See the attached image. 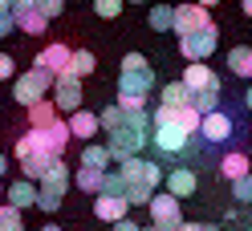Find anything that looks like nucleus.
<instances>
[{"label": "nucleus", "instance_id": "aec40b11", "mask_svg": "<svg viewBox=\"0 0 252 231\" xmlns=\"http://www.w3.org/2000/svg\"><path fill=\"white\" fill-rule=\"evenodd\" d=\"M82 166H90V171H110L114 166V154L106 150V142H86L82 146Z\"/></svg>", "mask_w": 252, "mask_h": 231}, {"label": "nucleus", "instance_id": "4468645a", "mask_svg": "<svg viewBox=\"0 0 252 231\" xmlns=\"http://www.w3.org/2000/svg\"><path fill=\"white\" fill-rule=\"evenodd\" d=\"M37 199H41V187H33L29 179H17V182L4 191V203H8V207H17V211L37 207Z\"/></svg>", "mask_w": 252, "mask_h": 231}, {"label": "nucleus", "instance_id": "2eb2a0df", "mask_svg": "<svg viewBox=\"0 0 252 231\" xmlns=\"http://www.w3.org/2000/svg\"><path fill=\"white\" fill-rule=\"evenodd\" d=\"M65 122H69V134L82 138V142H94V138L102 134V118L90 114V110H77V114H69Z\"/></svg>", "mask_w": 252, "mask_h": 231}, {"label": "nucleus", "instance_id": "c03bdc74", "mask_svg": "<svg viewBox=\"0 0 252 231\" xmlns=\"http://www.w3.org/2000/svg\"><path fill=\"white\" fill-rule=\"evenodd\" d=\"M240 8H244V17L252 21V0H240Z\"/></svg>", "mask_w": 252, "mask_h": 231}, {"label": "nucleus", "instance_id": "ddd939ff", "mask_svg": "<svg viewBox=\"0 0 252 231\" xmlns=\"http://www.w3.org/2000/svg\"><path fill=\"white\" fill-rule=\"evenodd\" d=\"M232 118L224 114V110H216V114H203V126H199V138L203 142H228L232 138Z\"/></svg>", "mask_w": 252, "mask_h": 231}, {"label": "nucleus", "instance_id": "dca6fc26", "mask_svg": "<svg viewBox=\"0 0 252 231\" xmlns=\"http://www.w3.org/2000/svg\"><path fill=\"white\" fill-rule=\"evenodd\" d=\"M195 187H199V179H195L191 166H175V171L167 175V195H175V199H191Z\"/></svg>", "mask_w": 252, "mask_h": 231}, {"label": "nucleus", "instance_id": "9b49d317", "mask_svg": "<svg viewBox=\"0 0 252 231\" xmlns=\"http://www.w3.org/2000/svg\"><path fill=\"white\" fill-rule=\"evenodd\" d=\"M187 134L183 126H175V122H171V126H155V134H151V142L159 146L163 154H179V150H187Z\"/></svg>", "mask_w": 252, "mask_h": 231}, {"label": "nucleus", "instance_id": "49530a36", "mask_svg": "<svg viewBox=\"0 0 252 231\" xmlns=\"http://www.w3.org/2000/svg\"><path fill=\"white\" fill-rule=\"evenodd\" d=\"M244 105H248V110H252V85H248V94H244Z\"/></svg>", "mask_w": 252, "mask_h": 231}, {"label": "nucleus", "instance_id": "f257e3e1", "mask_svg": "<svg viewBox=\"0 0 252 231\" xmlns=\"http://www.w3.org/2000/svg\"><path fill=\"white\" fill-rule=\"evenodd\" d=\"M69 122H57V126H49V130H25L21 138H17V158H25V154H53V158H61L65 154V146H69Z\"/></svg>", "mask_w": 252, "mask_h": 231}, {"label": "nucleus", "instance_id": "58836bf2", "mask_svg": "<svg viewBox=\"0 0 252 231\" xmlns=\"http://www.w3.org/2000/svg\"><path fill=\"white\" fill-rule=\"evenodd\" d=\"M17 33V17L12 12H0V37H12Z\"/></svg>", "mask_w": 252, "mask_h": 231}, {"label": "nucleus", "instance_id": "c9c22d12", "mask_svg": "<svg viewBox=\"0 0 252 231\" xmlns=\"http://www.w3.org/2000/svg\"><path fill=\"white\" fill-rule=\"evenodd\" d=\"M37 8L53 21V17H61V12H65V0H37Z\"/></svg>", "mask_w": 252, "mask_h": 231}, {"label": "nucleus", "instance_id": "473e14b6", "mask_svg": "<svg viewBox=\"0 0 252 231\" xmlns=\"http://www.w3.org/2000/svg\"><path fill=\"white\" fill-rule=\"evenodd\" d=\"M232 199H236L240 207H252V175H244V179L232 182Z\"/></svg>", "mask_w": 252, "mask_h": 231}, {"label": "nucleus", "instance_id": "393cba45", "mask_svg": "<svg viewBox=\"0 0 252 231\" xmlns=\"http://www.w3.org/2000/svg\"><path fill=\"white\" fill-rule=\"evenodd\" d=\"M228 69L236 77H252V45H236V49H228Z\"/></svg>", "mask_w": 252, "mask_h": 231}, {"label": "nucleus", "instance_id": "4c0bfd02", "mask_svg": "<svg viewBox=\"0 0 252 231\" xmlns=\"http://www.w3.org/2000/svg\"><path fill=\"white\" fill-rule=\"evenodd\" d=\"M12 73H17V61H12V53H0V81H8Z\"/></svg>", "mask_w": 252, "mask_h": 231}, {"label": "nucleus", "instance_id": "cd10ccee", "mask_svg": "<svg viewBox=\"0 0 252 231\" xmlns=\"http://www.w3.org/2000/svg\"><path fill=\"white\" fill-rule=\"evenodd\" d=\"M102 134H114L118 126H122V122H126V110H122V105L118 102H110V105H102Z\"/></svg>", "mask_w": 252, "mask_h": 231}, {"label": "nucleus", "instance_id": "a211bd4d", "mask_svg": "<svg viewBox=\"0 0 252 231\" xmlns=\"http://www.w3.org/2000/svg\"><path fill=\"white\" fill-rule=\"evenodd\" d=\"M17 162H21V179L41 182L45 175L53 171V162H57V158H53V154H41V150H37V154H25V158H17Z\"/></svg>", "mask_w": 252, "mask_h": 231}, {"label": "nucleus", "instance_id": "a18cd8bd", "mask_svg": "<svg viewBox=\"0 0 252 231\" xmlns=\"http://www.w3.org/2000/svg\"><path fill=\"white\" fill-rule=\"evenodd\" d=\"M8 175V158H4V154H0V179H4Z\"/></svg>", "mask_w": 252, "mask_h": 231}, {"label": "nucleus", "instance_id": "8fccbe9b", "mask_svg": "<svg viewBox=\"0 0 252 231\" xmlns=\"http://www.w3.org/2000/svg\"><path fill=\"white\" fill-rule=\"evenodd\" d=\"M41 231H61V227H57V223H45V227H41Z\"/></svg>", "mask_w": 252, "mask_h": 231}, {"label": "nucleus", "instance_id": "603ef678", "mask_svg": "<svg viewBox=\"0 0 252 231\" xmlns=\"http://www.w3.org/2000/svg\"><path fill=\"white\" fill-rule=\"evenodd\" d=\"M143 231H159V227H155V223H151V227H143Z\"/></svg>", "mask_w": 252, "mask_h": 231}, {"label": "nucleus", "instance_id": "5701e85b", "mask_svg": "<svg viewBox=\"0 0 252 231\" xmlns=\"http://www.w3.org/2000/svg\"><path fill=\"white\" fill-rule=\"evenodd\" d=\"M102 182H106V171H90V166H77V175H73V187L82 191V195H94V199L102 195Z\"/></svg>", "mask_w": 252, "mask_h": 231}, {"label": "nucleus", "instance_id": "2f4dec72", "mask_svg": "<svg viewBox=\"0 0 252 231\" xmlns=\"http://www.w3.org/2000/svg\"><path fill=\"white\" fill-rule=\"evenodd\" d=\"M25 211H17V207H0V231H25V219H21Z\"/></svg>", "mask_w": 252, "mask_h": 231}, {"label": "nucleus", "instance_id": "f704fd0d", "mask_svg": "<svg viewBox=\"0 0 252 231\" xmlns=\"http://www.w3.org/2000/svg\"><path fill=\"white\" fill-rule=\"evenodd\" d=\"M102 195H126V179L118 171H106V182H102Z\"/></svg>", "mask_w": 252, "mask_h": 231}, {"label": "nucleus", "instance_id": "7c9ffc66", "mask_svg": "<svg viewBox=\"0 0 252 231\" xmlns=\"http://www.w3.org/2000/svg\"><path fill=\"white\" fill-rule=\"evenodd\" d=\"M220 94H224V89H199V94H191V105L199 114H216L220 110Z\"/></svg>", "mask_w": 252, "mask_h": 231}, {"label": "nucleus", "instance_id": "de8ad7c7", "mask_svg": "<svg viewBox=\"0 0 252 231\" xmlns=\"http://www.w3.org/2000/svg\"><path fill=\"white\" fill-rule=\"evenodd\" d=\"M195 4H203V8H212V4H220V0H195Z\"/></svg>", "mask_w": 252, "mask_h": 231}, {"label": "nucleus", "instance_id": "864d4df0", "mask_svg": "<svg viewBox=\"0 0 252 231\" xmlns=\"http://www.w3.org/2000/svg\"><path fill=\"white\" fill-rule=\"evenodd\" d=\"M4 191H8V187H0V199H4Z\"/></svg>", "mask_w": 252, "mask_h": 231}, {"label": "nucleus", "instance_id": "a19ab883", "mask_svg": "<svg viewBox=\"0 0 252 231\" xmlns=\"http://www.w3.org/2000/svg\"><path fill=\"white\" fill-rule=\"evenodd\" d=\"M114 231H143V227H138L130 215H126V219H118V223H114Z\"/></svg>", "mask_w": 252, "mask_h": 231}, {"label": "nucleus", "instance_id": "39448f33", "mask_svg": "<svg viewBox=\"0 0 252 231\" xmlns=\"http://www.w3.org/2000/svg\"><path fill=\"white\" fill-rule=\"evenodd\" d=\"M151 223L159 227V231H179L187 219H183V211H179V199L175 195H155L151 199Z\"/></svg>", "mask_w": 252, "mask_h": 231}, {"label": "nucleus", "instance_id": "bb28decb", "mask_svg": "<svg viewBox=\"0 0 252 231\" xmlns=\"http://www.w3.org/2000/svg\"><path fill=\"white\" fill-rule=\"evenodd\" d=\"M94 69H98V57H94L90 49H73V61H69V73H73V77H90Z\"/></svg>", "mask_w": 252, "mask_h": 231}, {"label": "nucleus", "instance_id": "72a5a7b5", "mask_svg": "<svg viewBox=\"0 0 252 231\" xmlns=\"http://www.w3.org/2000/svg\"><path fill=\"white\" fill-rule=\"evenodd\" d=\"M122 8H126V0H94V12H98L102 21H114V17H122Z\"/></svg>", "mask_w": 252, "mask_h": 231}, {"label": "nucleus", "instance_id": "9d476101", "mask_svg": "<svg viewBox=\"0 0 252 231\" xmlns=\"http://www.w3.org/2000/svg\"><path fill=\"white\" fill-rule=\"evenodd\" d=\"M183 85L191 89V94H199V89H224V85H220V77H216V69L208 65V61L187 65V69H183Z\"/></svg>", "mask_w": 252, "mask_h": 231}, {"label": "nucleus", "instance_id": "37998d69", "mask_svg": "<svg viewBox=\"0 0 252 231\" xmlns=\"http://www.w3.org/2000/svg\"><path fill=\"white\" fill-rule=\"evenodd\" d=\"M179 231H212V223H183Z\"/></svg>", "mask_w": 252, "mask_h": 231}, {"label": "nucleus", "instance_id": "4be33fe9", "mask_svg": "<svg viewBox=\"0 0 252 231\" xmlns=\"http://www.w3.org/2000/svg\"><path fill=\"white\" fill-rule=\"evenodd\" d=\"M12 17H17V28L29 33V37H41L45 28H49V17H45L41 8H25V12H12Z\"/></svg>", "mask_w": 252, "mask_h": 231}, {"label": "nucleus", "instance_id": "423d86ee", "mask_svg": "<svg viewBox=\"0 0 252 231\" xmlns=\"http://www.w3.org/2000/svg\"><path fill=\"white\" fill-rule=\"evenodd\" d=\"M82 102H86L82 77L65 73V77H57V81H53V105H57L61 114H77V110H82Z\"/></svg>", "mask_w": 252, "mask_h": 231}, {"label": "nucleus", "instance_id": "1a4fd4ad", "mask_svg": "<svg viewBox=\"0 0 252 231\" xmlns=\"http://www.w3.org/2000/svg\"><path fill=\"white\" fill-rule=\"evenodd\" d=\"M212 17H208V8L203 4H175V37H187V33H199V28H208Z\"/></svg>", "mask_w": 252, "mask_h": 231}, {"label": "nucleus", "instance_id": "3c124183", "mask_svg": "<svg viewBox=\"0 0 252 231\" xmlns=\"http://www.w3.org/2000/svg\"><path fill=\"white\" fill-rule=\"evenodd\" d=\"M126 4H147V0H126Z\"/></svg>", "mask_w": 252, "mask_h": 231}, {"label": "nucleus", "instance_id": "e433bc0d", "mask_svg": "<svg viewBox=\"0 0 252 231\" xmlns=\"http://www.w3.org/2000/svg\"><path fill=\"white\" fill-rule=\"evenodd\" d=\"M118 69H151V61H147L143 53H126V57H122V65H118Z\"/></svg>", "mask_w": 252, "mask_h": 231}, {"label": "nucleus", "instance_id": "b1692460", "mask_svg": "<svg viewBox=\"0 0 252 231\" xmlns=\"http://www.w3.org/2000/svg\"><path fill=\"white\" fill-rule=\"evenodd\" d=\"M159 105H175V110H179V105H191V89L183 85V77H179V81H167V85H163Z\"/></svg>", "mask_w": 252, "mask_h": 231}, {"label": "nucleus", "instance_id": "a878e982", "mask_svg": "<svg viewBox=\"0 0 252 231\" xmlns=\"http://www.w3.org/2000/svg\"><path fill=\"white\" fill-rule=\"evenodd\" d=\"M151 28L155 33H175V8L171 4H151Z\"/></svg>", "mask_w": 252, "mask_h": 231}, {"label": "nucleus", "instance_id": "f8f14e48", "mask_svg": "<svg viewBox=\"0 0 252 231\" xmlns=\"http://www.w3.org/2000/svg\"><path fill=\"white\" fill-rule=\"evenodd\" d=\"M126 211H130L126 195H98L94 199V215H98L102 223H110V227H114L118 219H126Z\"/></svg>", "mask_w": 252, "mask_h": 231}, {"label": "nucleus", "instance_id": "f3484780", "mask_svg": "<svg viewBox=\"0 0 252 231\" xmlns=\"http://www.w3.org/2000/svg\"><path fill=\"white\" fill-rule=\"evenodd\" d=\"M69 182H73V175H69V166L65 162H53V171L41 179V195H53V199H65V191H69Z\"/></svg>", "mask_w": 252, "mask_h": 231}, {"label": "nucleus", "instance_id": "09e8293b", "mask_svg": "<svg viewBox=\"0 0 252 231\" xmlns=\"http://www.w3.org/2000/svg\"><path fill=\"white\" fill-rule=\"evenodd\" d=\"M0 12H12V4H8V0H0Z\"/></svg>", "mask_w": 252, "mask_h": 231}, {"label": "nucleus", "instance_id": "20e7f679", "mask_svg": "<svg viewBox=\"0 0 252 231\" xmlns=\"http://www.w3.org/2000/svg\"><path fill=\"white\" fill-rule=\"evenodd\" d=\"M118 175H122L126 182H147L151 191H159L163 182H167V175H163V166H159V162H151V158H143V154H134V158H126V162H118Z\"/></svg>", "mask_w": 252, "mask_h": 231}, {"label": "nucleus", "instance_id": "7ed1b4c3", "mask_svg": "<svg viewBox=\"0 0 252 231\" xmlns=\"http://www.w3.org/2000/svg\"><path fill=\"white\" fill-rule=\"evenodd\" d=\"M216 45H220V28H216V21H212L208 28H199V33L179 37V53H183L187 65H195V61H208V57L216 53Z\"/></svg>", "mask_w": 252, "mask_h": 231}, {"label": "nucleus", "instance_id": "0eeeda50", "mask_svg": "<svg viewBox=\"0 0 252 231\" xmlns=\"http://www.w3.org/2000/svg\"><path fill=\"white\" fill-rule=\"evenodd\" d=\"M155 69H118V98H151Z\"/></svg>", "mask_w": 252, "mask_h": 231}, {"label": "nucleus", "instance_id": "f03ea898", "mask_svg": "<svg viewBox=\"0 0 252 231\" xmlns=\"http://www.w3.org/2000/svg\"><path fill=\"white\" fill-rule=\"evenodd\" d=\"M53 81H57L53 73H45V69L33 65V69H25L17 81H12V98H17L25 110H29V105H37V102H45V98L53 94Z\"/></svg>", "mask_w": 252, "mask_h": 231}, {"label": "nucleus", "instance_id": "ea45409f", "mask_svg": "<svg viewBox=\"0 0 252 231\" xmlns=\"http://www.w3.org/2000/svg\"><path fill=\"white\" fill-rule=\"evenodd\" d=\"M147 102H151V98H118L122 110H147Z\"/></svg>", "mask_w": 252, "mask_h": 231}, {"label": "nucleus", "instance_id": "c756f323", "mask_svg": "<svg viewBox=\"0 0 252 231\" xmlns=\"http://www.w3.org/2000/svg\"><path fill=\"white\" fill-rule=\"evenodd\" d=\"M155 195H159V191H151L147 182H126V203H130V207H151Z\"/></svg>", "mask_w": 252, "mask_h": 231}, {"label": "nucleus", "instance_id": "c85d7f7f", "mask_svg": "<svg viewBox=\"0 0 252 231\" xmlns=\"http://www.w3.org/2000/svg\"><path fill=\"white\" fill-rule=\"evenodd\" d=\"M175 126H183L187 134H199V126H203V114L195 110V105H179V110H175Z\"/></svg>", "mask_w": 252, "mask_h": 231}, {"label": "nucleus", "instance_id": "6e6552de", "mask_svg": "<svg viewBox=\"0 0 252 231\" xmlns=\"http://www.w3.org/2000/svg\"><path fill=\"white\" fill-rule=\"evenodd\" d=\"M69 61H73V49H69V45H61V41H53V45H45V49L37 53L33 65L45 69V73H53V77H65L69 73Z\"/></svg>", "mask_w": 252, "mask_h": 231}, {"label": "nucleus", "instance_id": "5fc2aeb1", "mask_svg": "<svg viewBox=\"0 0 252 231\" xmlns=\"http://www.w3.org/2000/svg\"><path fill=\"white\" fill-rule=\"evenodd\" d=\"M244 231H252V223H248V227H244Z\"/></svg>", "mask_w": 252, "mask_h": 231}, {"label": "nucleus", "instance_id": "412c9836", "mask_svg": "<svg viewBox=\"0 0 252 231\" xmlns=\"http://www.w3.org/2000/svg\"><path fill=\"white\" fill-rule=\"evenodd\" d=\"M220 175H224L228 182H236V179H244V175H252L248 171V154H240V150H228L224 158H220V166H216Z\"/></svg>", "mask_w": 252, "mask_h": 231}, {"label": "nucleus", "instance_id": "79ce46f5", "mask_svg": "<svg viewBox=\"0 0 252 231\" xmlns=\"http://www.w3.org/2000/svg\"><path fill=\"white\" fill-rule=\"evenodd\" d=\"M12 12H25V8H37V0H8Z\"/></svg>", "mask_w": 252, "mask_h": 231}, {"label": "nucleus", "instance_id": "6ab92c4d", "mask_svg": "<svg viewBox=\"0 0 252 231\" xmlns=\"http://www.w3.org/2000/svg\"><path fill=\"white\" fill-rule=\"evenodd\" d=\"M57 114H61V110H57L49 98L37 102V105H29V130H49V126H57V122H61Z\"/></svg>", "mask_w": 252, "mask_h": 231}]
</instances>
